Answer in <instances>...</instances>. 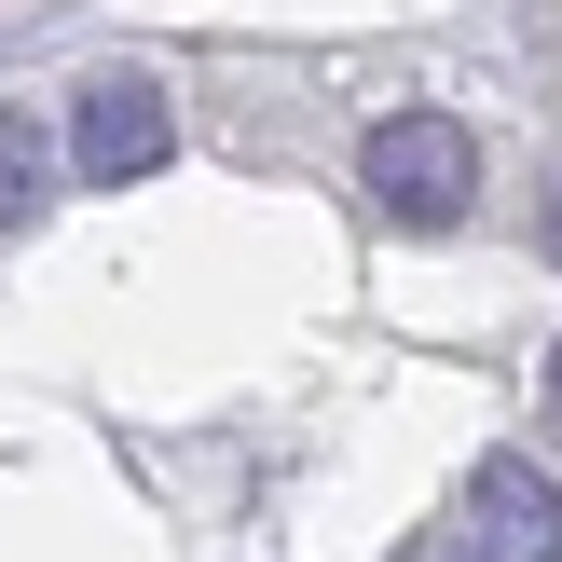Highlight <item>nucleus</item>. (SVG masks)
<instances>
[{
	"mask_svg": "<svg viewBox=\"0 0 562 562\" xmlns=\"http://www.w3.org/2000/svg\"><path fill=\"white\" fill-rule=\"evenodd\" d=\"M398 562H481V549H467V521H439V536H412Z\"/></svg>",
	"mask_w": 562,
	"mask_h": 562,
	"instance_id": "nucleus-5",
	"label": "nucleus"
},
{
	"mask_svg": "<svg viewBox=\"0 0 562 562\" xmlns=\"http://www.w3.org/2000/svg\"><path fill=\"white\" fill-rule=\"evenodd\" d=\"M165 151H179V110H165L137 69L82 82V110H69V179H82V192H137Z\"/></svg>",
	"mask_w": 562,
	"mask_h": 562,
	"instance_id": "nucleus-2",
	"label": "nucleus"
},
{
	"mask_svg": "<svg viewBox=\"0 0 562 562\" xmlns=\"http://www.w3.org/2000/svg\"><path fill=\"white\" fill-rule=\"evenodd\" d=\"M453 521H467V549H481V562H562V481H549L536 453H481Z\"/></svg>",
	"mask_w": 562,
	"mask_h": 562,
	"instance_id": "nucleus-3",
	"label": "nucleus"
},
{
	"mask_svg": "<svg viewBox=\"0 0 562 562\" xmlns=\"http://www.w3.org/2000/svg\"><path fill=\"white\" fill-rule=\"evenodd\" d=\"M357 192H371V220H398V234H453L467 192H481V137H467L453 110H384L371 151H357Z\"/></svg>",
	"mask_w": 562,
	"mask_h": 562,
	"instance_id": "nucleus-1",
	"label": "nucleus"
},
{
	"mask_svg": "<svg viewBox=\"0 0 562 562\" xmlns=\"http://www.w3.org/2000/svg\"><path fill=\"white\" fill-rule=\"evenodd\" d=\"M549 426H562V344H549Z\"/></svg>",
	"mask_w": 562,
	"mask_h": 562,
	"instance_id": "nucleus-7",
	"label": "nucleus"
},
{
	"mask_svg": "<svg viewBox=\"0 0 562 562\" xmlns=\"http://www.w3.org/2000/svg\"><path fill=\"white\" fill-rule=\"evenodd\" d=\"M42 179H55V151H42V124H27V110H0V234H14V220L42 206Z\"/></svg>",
	"mask_w": 562,
	"mask_h": 562,
	"instance_id": "nucleus-4",
	"label": "nucleus"
},
{
	"mask_svg": "<svg viewBox=\"0 0 562 562\" xmlns=\"http://www.w3.org/2000/svg\"><path fill=\"white\" fill-rule=\"evenodd\" d=\"M536 247H549V261H562V179H549V206H536Z\"/></svg>",
	"mask_w": 562,
	"mask_h": 562,
	"instance_id": "nucleus-6",
	"label": "nucleus"
}]
</instances>
